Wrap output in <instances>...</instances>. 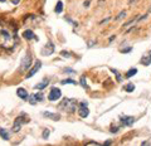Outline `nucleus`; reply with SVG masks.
I'll return each mask as SVG.
<instances>
[{
    "mask_svg": "<svg viewBox=\"0 0 151 146\" xmlns=\"http://www.w3.org/2000/svg\"><path fill=\"white\" fill-rule=\"evenodd\" d=\"M78 115H79V117H82V118H86L89 115V110H88V107H87V102L86 101H82L81 103H79Z\"/></svg>",
    "mask_w": 151,
    "mask_h": 146,
    "instance_id": "423d86ee",
    "label": "nucleus"
},
{
    "mask_svg": "<svg viewBox=\"0 0 151 146\" xmlns=\"http://www.w3.org/2000/svg\"><path fill=\"white\" fill-rule=\"evenodd\" d=\"M60 84H77V82L73 79H63L60 81Z\"/></svg>",
    "mask_w": 151,
    "mask_h": 146,
    "instance_id": "6ab92c4d",
    "label": "nucleus"
},
{
    "mask_svg": "<svg viewBox=\"0 0 151 146\" xmlns=\"http://www.w3.org/2000/svg\"><path fill=\"white\" fill-rule=\"evenodd\" d=\"M81 84L83 88H87V82H86V76H82L81 77Z\"/></svg>",
    "mask_w": 151,
    "mask_h": 146,
    "instance_id": "4be33fe9",
    "label": "nucleus"
},
{
    "mask_svg": "<svg viewBox=\"0 0 151 146\" xmlns=\"http://www.w3.org/2000/svg\"><path fill=\"white\" fill-rule=\"evenodd\" d=\"M60 56H63V57H67V58H69V57H71V53H69V52H66V51H62V52H60Z\"/></svg>",
    "mask_w": 151,
    "mask_h": 146,
    "instance_id": "b1692460",
    "label": "nucleus"
},
{
    "mask_svg": "<svg viewBox=\"0 0 151 146\" xmlns=\"http://www.w3.org/2000/svg\"><path fill=\"white\" fill-rule=\"evenodd\" d=\"M23 37H24L26 40H30V39H33V38H35V35H34V33H33V30H30V29L24 30V33H23Z\"/></svg>",
    "mask_w": 151,
    "mask_h": 146,
    "instance_id": "ddd939ff",
    "label": "nucleus"
},
{
    "mask_svg": "<svg viewBox=\"0 0 151 146\" xmlns=\"http://www.w3.org/2000/svg\"><path fill=\"white\" fill-rule=\"evenodd\" d=\"M53 52H54V45L51 40L47 43V45H44V48L42 49V54L43 56H51L53 54Z\"/></svg>",
    "mask_w": 151,
    "mask_h": 146,
    "instance_id": "6e6552de",
    "label": "nucleus"
},
{
    "mask_svg": "<svg viewBox=\"0 0 151 146\" xmlns=\"http://www.w3.org/2000/svg\"><path fill=\"white\" fill-rule=\"evenodd\" d=\"M48 136H49V130H44L43 131V137L44 139H48Z\"/></svg>",
    "mask_w": 151,
    "mask_h": 146,
    "instance_id": "393cba45",
    "label": "nucleus"
},
{
    "mask_svg": "<svg viewBox=\"0 0 151 146\" xmlns=\"http://www.w3.org/2000/svg\"><path fill=\"white\" fill-rule=\"evenodd\" d=\"M62 10H63V3L62 1H58V3H57V6H55L54 11H55L57 14H59V13H62Z\"/></svg>",
    "mask_w": 151,
    "mask_h": 146,
    "instance_id": "dca6fc26",
    "label": "nucleus"
},
{
    "mask_svg": "<svg viewBox=\"0 0 151 146\" xmlns=\"http://www.w3.org/2000/svg\"><path fill=\"white\" fill-rule=\"evenodd\" d=\"M30 64H32V56H30V53L26 52L24 57L21 58V62H20V72H25L28 71L30 68Z\"/></svg>",
    "mask_w": 151,
    "mask_h": 146,
    "instance_id": "20e7f679",
    "label": "nucleus"
},
{
    "mask_svg": "<svg viewBox=\"0 0 151 146\" xmlns=\"http://www.w3.org/2000/svg\"><path fill=\"white\" fill-rule=\"evenodd\" d=\"M87 145H100L98 143H94V141H89V143H87Z\"/></svg>",
    "mask_w": 151,
    "mask_h": 146,
    "instance_id": "cd10ccee",
    "label": "nucleus"
},
{
    "mask_svg": "<svg viewBox=\"0 0 151 146\" xmlns=\"http://www.w3.org/2000/svg\"><path fill=\"white\" fill-rule=\"evenodd\" d=\"M64 72H66V73H72V74H74V73H76V71L71 70V68H64Z\"/></svg>",
    "mask_w": 151,
    "mask_h": 146,
    "instance_id": "a878e982",
    "label": "nucleus"
},
{
    "mask_svg": "<svg viewBox=\"0 0 151 146\" xmlns=\"http://www.w3.org/2000/svg\"><path fill=\"white\" fill-rule=\"evenodd\" d=\"M0 136H1L4 140H9V133H8V131H5L4 129H0Z\"/></svg>",
    "mask_w": 151,
    "mask_h": 146,
    "instance_id": "f3484780",
    "label": "nucleus"
},
{
    "mask_svg": "<svg viewBox=\"0 0 151 146\" xmlns=\"http://www.w3.org/2000/svg\"><path fill=\"white\" fill-rule=\"evenodd\" d=\"M136 73H137V70H136V68H132V70H130V71L126 73V78H130V77L136 74Z\"/></svg>",
    "mask_w": 151,
    "mask_h": 146,
    "instance_id": "a211bd4d",
    "label": "nucleus"
},
{
    "mask_svg": "<svg viewBox=\"0 0 151 146\" xmlns=\"http://www.w3.org/2000/svg\"><path fill=\"white\" fill-rule=\"evenodd\" d=\"M125 15H126V11H125V10H123V11H121V13L118 14V17L116 18V20H120V19H122V18L125 17Z\"/></svg>",
    "mask_w": 151,
    "mask_h": 146,
    "instance_id": "5701e85b",
    "label": "nucleus"
},
{
    "mask_svg": "<svg viewBox=\"0 0 151 146\" xmlns=\"http://www.w3.org/2000/svg\"><path fill=\"white\" fill-rule=\"evenodd\" d=\"M120 118H121V122H122L123 126H131V125L135 122V118L131 117V116H126V117H125V116H121Z\"/></svg>",
    "mask_w": 151,
    "mask_h": 146,
    "instance_id": "9d476101",
    "label": "nucleus"
},
{
    "mask_svg": "<svg viewBox=\"0 0 151 146\" xmlns=\"http://www.w3.org/2000/svg\"><path fill=\"white\" fill-rule=\"evenodd\" d=\"M60 97H62V91H60L59 88H52L49 95H48V99L51 102H54L57 99H59Z\"/></svg>",
    "mask_w": 151,
    "mask_h": 146,
    "instance_id": "39448f33",
    "label": "nucleus"
},
{
    "mask_svg": "<svg viewBox=\"0 0 151 146\" xmlns=\"http://www.w3.org/2000/svg\"><path fill=\"white\" fill-rule=\"evenodd\" d=\"M17 95H18V97H20L21 99H28L29 98V95H28V92H26L25 88H18L17 90Z\"/></svg>",
    "mask_w": 151,
    "mask_h": 146,
    "instance_id": "9b49d317",
    "label": "nucleus"
},
{
    "mask_svg": "<svg viewBox=\"0 0 151 146\" xmlns=\"http://www.w3.org/2000/svg\"><path fill=\"white\" fill-rule=\"evenodd\" d=\"M43 98H44V96L42 95V93H37V95H32V96H29L28 101L30 102V105H35L37 102L43 101Z\"/></svg>",
    "mask_w": 151,
    "mask_h": 146,
    "instance_id": "1a4fd4ad",
    "label": "nucleus"
},
{
    "mask_svg": "<svg viewBox=\"0 0 151 146\" xmlns=\"http://www.w3.org/2000/svg\"><path fill=\"white\" fill-rule=\"evenodd\" d=\"M15 34L17 30H11L10 26L0 24V48L10 49L15 44Z\"/></svg>",
    "mask_w": 151,
    "mask_h": 146,
    "instance_id": "f257e3e1",
    "label": "nucleus"
},
{
    "mask_svg": "<svg viewBox=\"0 0 151 146\" xmlns=\"http://www.w3.org/2000/svg\"><path fill=\"white\" fill-rule=\"evenodd\" d=\"M48 83H49V81H48V79H44L43 82L37 83L35 86H34V88H37V90H39V91H40V90H43V88L47 87V86H48Z\"/></svg>",
    "mask_w": 151,
    "mask_h": 146,
    "instance_id": "4468645a",
    "label": "nucleus"
},
{
    "mask_svg": "<svg viewBox=\"0 0 151 146\" xmlns=\"http://www.w3.org/2000/svg\"><path fill=\"white\" fill-rule=\"evenodd\" d=\"M141 63L145 64V66H149V64L151 63V56H145L143 58L141 59Z\"/></svg>",
    "mask_w": 151,
    "mask_h": 146,
    "instance_id": "2eb2a0df",
    "label": "nucleus"
},
{
    "mask_svg": "<svg viewBox=\"0 0 151 146\" xmlns=\"http://www.w3.org/2000/svg\"><path fill=\"white\" fill-rule=\"evenodd\" d=\"M78 106V102L73 98H63L60 103L58 105V108L63 112H68V113H72L76 111V107Z\"/></svg>",
    "mask_w": 151,
    "mask_h": 146,
    "instance_id": "f03ea898",
    "label": "nucleus"
},
{
    "mask_svg": "<svg viewBox=\"0 0 151 146\" xmlns=\"http://www.w3.org/2000/svg\"><path fill=\"white\" fill-rule=\"evenodd\" d=\"M40 67H42V62H40L39 59H38V60H35V64H34V67H33L32 70H30L28 73H26L25 78H32V77H33L34 74H35V73H37L38 71L40 70Z\"/></svg>",
    "mask_w": 151,
    "mask_h": 146,
    "instance_id": "0eeeda50",
    "label": "nucleus"
},
{
    "mask_svg": "<svg viewBox=\"0 0 151 146\" xmlns=\"http://www.w3.org/2000/svg\"><path fill=\"white\" fill-rule=\"evenodd\" d=\"M43 116L51 118V120H54V121H59L60 120V116H59L58 113H52V112H49V111H44Z\"/></svg>",
    "mask_w": 151,
    "mask_h": 146,
    "instance_id": "f8f14e48",
    "label": "nucleus"
},
{
    "mask_svg": "<svg viewBox=\"0 0 151 146\" xmlns=\"http://www.w3.org/2000/svg\"><path fill=\"white\" fill-rule=\"evenodd\" d=\"M111 72H113V73L116 74L117 81H118V82H122V77H121V74L118 73V71H116V70H113V68H111Z\"/></svg>",
    "mask_w": 151,
    "mask_h": 146,
    "instance_id": "aec40b11",
    "label": "nucleus"
},
{
    "mask_svg": "<svg viewBox=\"0 0 151 146\" xmlns=\"http://www.w3.org/2000/svg\"><path fill=\"white\" fill-rule=\"evenodd\" d=\"M11 1V4H13V5H18L19 3H20V0H10Z\"/></svg>",
    "mask_w": 151,
    "mask_h": 146,
    "instance_id": "bb28decb",
    "label": "nucleus"
},
{
    "mask_svg": "<svg viewBox=\"0 0 151 146\" xmlns=\"http://www.w3.org/2000/svg\"><path fill=\"white\" fill-rule=\"evenodd\" d=\"M125 90H126L127 92H132V91L135 90V86H134V84H132V83H128L127 86L125 87Z\"/></svg>",
    "mask_w": 151,
    "mask_h": 146,
    "instance_id": "412c9836",
    "label": "nucleus"
},
{
    "mask_svg": "<svg viewBox=\"0 0 151 146\" xmlns=\"http://www.w3.org/2000/svg\"><path fill=\"white\" fill-rule=\"evenodd\" d=\"M29 121V118L24 113H21V115H19V116L15 118V122H14V125H13V132H19L20 131V129H21V126L25 124V122H28Z\"/></svg>",
    "mask_w": 151,
    "mask_h": 146,
    "instance_id": "7ed1b4c3",
    "label": "nucleus"
}]
</instances>
